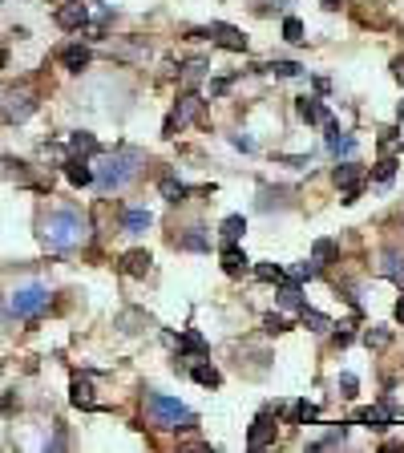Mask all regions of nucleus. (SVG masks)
I'll return each instance as SVG.
<instances>
[{"label":"nucleus","mask_w":404,"mask_h":453,"mask_svg":"<svg viewBox=\"0 0 404 453\" xmlns=\"http://www.w3.org/2000/svg\"><path fill=\"white\" fill-rule=\"evenodd\" d=\"M41 239L49 243L53 251H73L81 243L89 239V219L73 207H61V211H53L41 226Z\"/></svg>","instance_id":"obj_1"},{"label":"nucleus","mask_w":404,"mask_h":453,"mask_svg":"<svg viewBox=\"0 0 404 453\" xmlns=\"http://www.w3.org/2000/svg\"><path fill=\"white\" fill-rule=\"evenodd\" d=\"M138 166H142V150H114V154H105V158H97L93 182L101 190H122L126 182L138 178Z\"/></svg>","instance_id":"obj_2"},{"label":"nucleus","mask_w":404,"mask_h":453,"mask_svg":"<svg viewBox=\"0 0 404 453\" xmlns=\"http://www.w3.org/2000/svg\"><path fill=\"white\" fill-rule=\"evenodd\" d=\"M146 413H150V421L158 429H194L198 425V417L190 413L178 397H166V392H150L146 397Z\"/></svg>","instance_id":"obj_3"},{"label":"nucleus","mask_w":404,"mask_h":453,"mask_svg":"<svg viewBox=\"0 0 404 453\" xmlns=\"http://www.w3.org/2000/svg\"><path fill=\"white\" fill-rule=\"evenodd\" d=\"M53 291L45 288V283H21V288L13 291V300H9V316H16V320H37L45 308H49Z\"/></svg>","instance_id":"obj_4"},{"label":"nucleus","mask_w":404,"mask_h":453,"mask_svg":"<svg viewBox=\"0 0 404 453\" xmlns=\"http://www.w3.org/2000/svg\"><path fill=\"white\" fill-rule=\"evenodd\" d=\"M190 37L215 41V45H223V49H230V53H247V37H243L235 25H223V21H215V25H206V28H194Z\"/></svg>","instance_id":"obj_5"},{"label":"nucleus","mask_w":404,"mask_h":453,"mask_svg":"<svg viewBox=\"0 0 404 453\" xmlns=\"http://www.w3.org/2000/svg\"><path fill=\"white\" fill-rule=\"evenodd\" d=\"M198 113H202V98H198V93H186V98L178 101V110L166 118V138H174V130L186 126V122H194Z\"/></svg>","instance_id":"obj_6"},{"label":"nucleus","mask_w":404,"mask_h":453,"mask_svg":"<svg viewBox=\"0 0 404 453\" xmlns=\"http://www.w3.org/2000/svg\"><path fill=\"white\" fill-rule=\"evenodd\" d=\"M57 25L61 28H85L89 25V4H81V0H65L61 9H57Z\"/></svg>","instance_id":"obj_7"},{"label":"nucleus","mask_w":404,"mask_h":453,"mask_svg":"<svg viewBox=\"0 0 404 453\" xmlns=\"http://www.w3.org/2000/svg\"><path fill=\"white\" fill-rule=\"evenodd\" d=\"M356 421H360V425H372V429H388L392 421H396V413H392V405L384 401V405H368V409H360Z\"/></svg>","instance_id":"obj_8"},{"label":"nucleus","mask_w":404,"mask_h":453,"mask_svg":"<svg viewBox=\"0 0 404 453\" xmlns=\"http://www.w3.org/2000/svg\"><path fill=\"white\" fill-rule=\"evenodd\" d=\"M324 126H328V150L336 154V158H340V154H344V158H352V154H356V138H352V134H344L331 118L324 122Z\"/></svg>","instance_id":"obj_9"},{"label":"nucleus","mask_w":404,"mask_h":453,"mask_svg":"<svg viewBox=\"0 0 404 453\" xmlns=\"http://www.w3.org/2000/svg\"><path fill=\"white\" fill-rule=\"evenodd\" d=\"M247 441H251V449L271 445V441H275V417H271V413L255 417V425H251V433H247Z\"/></svg>","instance_id":"obj_10"},{"label":"nucleus","mask_w":404,"mask_h":453,"mask_svg":"<svg viewBox=\"0 0 404 453\" xmlns=\"http://www.w3.org/2000/svg\"><path fill=\"white\" fill-rule=\"evenodd\" d=\"M65 178H69L73 187H89V182H93V166L85 162V154H73V158H65Z\"/></svg>","instance_id":"obj_11"},{"label":"nucleus","mask_w":404,"mask_h":453,"mask_svg":"<svg viewBox=\"0 0 404 453\" xmlns=\"http://www.w3.org/2000/svg\"><path fill=\"white\" fill-rule=\"evenodd\" d=\"M150 264H154L150 251H142V247H138V251H126V255H122V271H126V276H134V279H146V276H150Z\"/></svg>","instance_id":"obj_12"},{"label":"nucleus","mask_w":404,"mask_h":453,"mask_svg":"<svg viewBox=\"0 0 404 453\" xmlns=\"http://www.w3.org/2000/svg\"><path fill=\"white\" fill-rule=\"evenodd\" d=\"M295 110H299V118L307 122V126H324V122L331 118L328 105H324L319 98H299V105H295Z\"/></svg>","instance_id":"obj_13"},{"label":"nucleus","mask_w":404,"mask_h":453,"mask_svg":"<svg viewBox=\"0 0 404 453\" xmlns=\"http://www.w3.org/2000/svg\"><path fill=\"white\" fill-rule=\"evenodd\" d=\"M122 226H126L129 235H142V231H150L154 226V214L146 211V207H129V211L122 214Z\"/></svg>","instance_id":"obj_14"},{"label":"nucleus","mask_w":404,"mask_h":453,"mask_svg":"<svg viewBox=\"0 0 404 453\" xmlns=\"http://www.w3.org/2000/svg\"><path fill=\"white\" fill-rule=\"evenodd\" d=\"M69 401H73L77 409H97V397H93V385H89L85 377H77L73 385H69Z\"/></svg>","instance_id":"obj_15"},{"label":"nucleus","mask_w":404,"mask_h":453,"mask_svg":"<svg viewBox=\"0 0 404 453\" xmlns=\"http://www.w3.org/2000/svg\"><path fill=\"white\" fill-rule=\"evenodd\" d=\"M33 110H37L33 93H13L9 98V122H25V118H33Z\"/></svg>","instance_id":"obj_16"},{"label":"nucleus","mask_w":404,"mask_h":453,"mask_svg":"<svg viewBox=\"0 0 404 453\" xmlns=\"http://www.w3.org/2000/svg\"><path fill=\"white\" fill-rule=\"evenodd\" d=\"M247 267H251V259H247L235 243H227V247H223V271H227V276H243Z\"/></svg>","instance_id":"obj_17"},{"label":"nucleus","mask_w":404,"mask_h":453,"mask_svg":"<svg viewBox=\"0 0 404 453\" xmlns=\"http://www.w3.org/2000/svg\"><path fill=\"white\" fill-rule=\"evenodd\" d=\"M61 65L69 69V73H81V69L89 65V49H85V45H65V49H61Z\"/></svg>","instance_id":"obj_18"},{"label":"nucleus","mask_w":404,"mask_h":453,"mask_svg":"<svg viewBox=\"0 0 404 453\" xmlns=\"http://www.w3.org/2000/svg\"><path fill=\"white\" fill-rule=\"evenodd\" d=\"M158 190H162V199L174 202V207H178V202H186V194H190V187H186V182H178L174 175H166L162 182H158Z\"/></svg>","instance_id":"obj_19"},{"label":"nucleus","mask_w":404,"mask_h":453,"mask_svg":"<svg viewBox=\"0 0 404 453\" xmlns=\"http://www.w3.org/2000/svg\"><path fill=\"white\" fill-rule=\"evenodd\" d=\"M279 308H287V312H299V308H303L299 283H291V279H283V283H279Z\"/></svg>","instance_id":"obj_20"},{"label":"nucleus","mask_w":404,"mask_h":453,"mask_svg":"<svg viewBox=\"0 0 404 453\" xmlns=\"http://www.w3.org/2000/svg\"><path fill=\"white\" fill-rule=\"evenodd\" d=\"M380 271H384L392 283H400V288H404V255H400V251H384V264H380Z\"/></svg>","instance_id":"obj_21"},{"label":"nucleus","mask_w":404,"mask_h":453,"mask_svg":"<svg viewBox=\"0 0 404 453\" xmlns=\"http://www.w3.org/2000/svg\"><path fill=\"white\" fill-rule=\"evenodd\" d=\"M243 231H247V219H243V214H227V219H223V226H218L223 243H239Z\"/></svg>","instance_id":"obj_22"},{"label":"nucleus","mask_w":404,"mask_h":453,"mask_svg":"<svg viewBox=\"0 0 404 453\" xmlns=\"http://www.w3.org/2000/svg\"><path fill=\"white\" fill-rule=\"evenodd\" d=\"M299 320L307 324V332H328V328H331V320H328V316H324V312H316V308H307V303L299 308Z\"/></svg>","instance_id":"obj_23"},{"label":"nucleus","mask_w":404,"mask_h":453,"mask_svg":"<svg viewBox=\"0 0 404 453\" xmlns=\"http://www.w3.org/2000/svg\"><path fill=\"white\" fill-rule=\"evenodd\" d=\"M69 150L73 154H97V138H93L89 130H77V134H69Z\"/></svg>","instance_id":"obj_24"},{"label":"nucleus","mask_w":404,"mask_h":453,"mask_svg":"<svg viewBox=\"0 0 404 453\" xmlns=\"http://www.w3.org/2000/svg\"><path fill=\"white\" fill-rule=\"evenodd\" d=\"M259 73H275V77H299L303 73V65L295 61H267V65H255Z\"/></svg>","instance_id":"obj_25"},{"label":"nucleus","mask_w":404,"mask_h":453,"mask_svg":"<svg viewBox=\"0 0 404 453\" xmlns=\"http://www.w3.org/2000/svg\"><path fill=\"white\" fill-rule=\"evenodd\" d=\"M190 377L198 380L202 389H218V380H223L215 365H194V368H190Z\"/></svg>","instance_id":"obj_26"},{"label":"nucleus","mask_w":404,"mask_h":453,"mask_svg":"<svg viewBox=\"0 0 404 453\" xmlns=\"http://www.w3.org/2000/svg\"><path fill=\"white\" fill-rule=\"evenodd\" d=\"M331 178H336V187H356V182H360V166H356V162H340L336 170H331Z\"/></svg>","instance_id":"obj_27"},{"label":"nucleus","mask_w":404,"mask_h":453,"mask_svg":"<svg viewBox=\"0 0 404 453\" xmlns=\"http://www.w3.org/2000/svg\"><path fill=\"white\" fill-rule=\"evenodd\" d=\"M396 166H400L396 158H380V162H376V170H372V182H380V187H388L392 178H396Z\"/></svg>","instance_id":"obj_28"},{"label":"nucleus","mask_w":404,"mask_h":453,"mask_svg":"<svg viewBox=\"0 0 404 453\" xmlns=\"http://www.w3.org/2000/svg\"><path fill=\"white\" fill-rule=\"evenodd\" d=\"M336 251H340V247H336V239H316V247H312V259L324 267V264H331V259H336Z\"/></svg>","instance_id":"obj_29"},{"label":"nucleus","mask_w":404,"mask_h":453,"mask_svg":"<svg viewBox=\"0 0 404 453\" xmlns=\"http://www.w3.org/2000/svg\"><path fill=\"white\" fill-rule=\"evenodd\" d=\"M182 247H186V251H206L211 239H206V231H202V226H190L186 235H182Z\"/></svg>","instance_id":"obj_30"},{"label":"nucleus","mask_w":404,"mask_h":453,"mask_svg":"<svg viewBox=\"0 0 404 453\" xmlns=\"http://www.w3.org/2000/svg\"><path fill=\"white\" fill-rule=\"evenodd\" d=\"M182 353H190V356H206V340H202V332H182Z\"/></svg>","instance_id":"obj_31"},{"label":"nucleus","mask_w":404,"mask_h":453,"mask_svg":"<svg viewBox=\"0 0 404 453\" xmlns=\"http://www.w3.org/2000/svg\"><path fill=\"white\" fill-rule=\"evenodd\" d=\"M364 344H368V348H388V344H392V332H388V328H368V332H364Z\"/></svg>","instance_id":"obj_32"},{"label":"nucleus","mask_w":404,"mask_h":453,"mask_svg":"<svg viewBox=\"0 0 404 453\" xmlns=\"http://www.w3.org/2000/svg\"><path fill=\"white\" fill-rule=\"evenodd\" d=\"M255 276L263 279V283H283V279H287V271H283L279 264H259V267H255Z\"/></svg>","instance_id":"obj_33"},{"label":"nucleus","mask_w":404,"mask_h":453,"mask_svg":"<svg viewBox=\"0 0 404 453\" xmlns=\"http://www.w3.org/2000/svg\"><path fill=\"white\" fill-rule=\"evenodd\" d=\"M316 276H319V264H316V259H307V264H299L287 279H291V283H307V279H316Z\"/></svg>","instance_id":"obj_34"},{"label":"nucleus","mask_w":404,"mask_h":453,"mask_svg":"<svg viewBox=\"0 0 404 453\" xmlns=\"http://www.w3.org/2000/svg\"><path fill=\"white\" fill-rule=\"evenodd\" d=\"M295 421H299V425H316L319 409H316V405H307V401H299V405H295Z\"/></svg>","instance_id":"obj_35"},{"label":"nucleus","mask_w":404,"mask_h":453,"mask_svg":"<svg viewBox=\"0 0 404 453\" xmlns=\"http://www.w3.org/2000/svg\"><path fill=\"white\" fill-rule=\"evenodd\" d=\"M283 37L295 41V45L303 41V21H299V16H287V21H283Z\"/></svg>","instance_id":"obj_36"},{"label":"nucleus","mask_w":404,"mask_h":453,"mask_svg":"<svg viewBox=\"0 0 404 453\" xmlns=\"http://www.w3.org/2000/svg\"><path fill=\"white\" fill-rule=\"evenodd\" d=\"M0 170H4V175H9V178H21V182H25V178H28L25 162H16V158H4V162H0Z\"/></svg>","instance_id":"obj_37"},{"label":"nucleus","mask_w":404,"mask_h":453,"mask_svg":"<svg viewBox=\"0 0 404 453\" xmlns=\"http://www.w3.org/2000/svg\"><path fill=\"white\" fill-rule=\"evenodd\" d=\"M263 328L275 336V332H287L291 324H287V316H275V312H271V316H263Z\"/></svg>","instance_id":"obj_38"},{"label":"nucleus","mask_w":404,"mask_h":453,"mask_svg":"<svg viewBox=\"0 0 404 453\" xmlns=\"http://www.w3.org/2000/svg\"><path fill=\"white\" fill-rule=\"evenodd\" d=\"M283 4H287V0H255V13H275V9H283Z\"/></svg>","instance_id":"obj_39"},{"label":"nucleus","mask_w":404,"mask_h":453,"mask_svg":"<svg viewBox=\"0 0 404 453\" xmlns=\"http://www.w3.org/2000/svg\"><path fill=\"white\" fill-rule=\"evenodd\" d=\"M340 389H344V397H356V389H360V380H356L352 373H344V377H340Z\"/></svg>","instance_id":"obj_40"},{"label":"nucleus","mask_w":404,"mask_h":453,"mask_svg":"<svg viewBox=\"0 0 404 453\" xmlns=\"http://www.w3.org/2000/svg\"><path fill=\"white\" fill-rule=\"evenodd\" d=\"M182 73H186V81H194V77L206 73V61H186V69H182Z\"/></svg>","instance_id":"obj_41"},{"label":"nucleus","mask_w":404,"mask_h":453,"mask_svg":"<svg viewBox=\"0 0 404 453\" xmlns=\"http://www.w3.org/2000/svg\"><path fill=\"white\" fill-rule=\"evenodd\" d=\"M230 142H235V150H247V154L255 150V142L247 138V134H235V138H230Z\"/></svg>","instance_id":"obj_42"},{"label":"nucleus","mask_w":404,"mask_h":453,"mask_svg":"<svg viewBox=\"0 0 404 453\" xmlns=\"http://www.w3.org/2000/svg\"><path fill=\"white\" fill-rule=\"evenodd\" d=\"M331 340H336V348H348V344H352V332H344V328H340Z\"/></svg>","instance_id":"obj_43"},{"label":"nucleus","mask_w":404,"mask_h":453,"mask_svg":"<svg viewBox=\"0 0 404 453\" xmlns=\"http://www.w3.org/2000/svg\"><path fill=\"white\" fill-rule=\"evenodd\" d=\"M360 199V182H356V187H344V202H356Z\"/></svg>","instance_id":"obj_44"},{"label":"nucleus","mask_w":404,"mask_h":453,"mask_svg":"<svg viewBox=\"0 0 404 453\" xmlns=\"http://www.w3.org/2000/svg\"><path fill=\"white\" fill-rule=\"evenodd\" d=\"M392 142H396V130H384V134H380V146H384V150H388Z\"/></svg>","instance_id":"obj_45"},{"label":"nucleus","mask_w":404,"mask_h":453,"mask_svg":"<svg viewBox=\"0 0 404 453\" xmlns=\"http://www.w3.org/2000/svg\"><path fill=\"white\" fill-rule=\"evenodd\" d=\"M392 73H396V77L404 81V57H396V61H392Z\"/></svg>","instance_id":"obj_46"},{"label":"nucleus","mask_w":404,"mask_h":453,"mask_svg":"<svg viewBox=\"0 0 404 453\" xmlns=\"http://www.w3.org/2000/svg\"><path fill=\"white\" fill-rule=\"evenodd\" d=\"M396 320H400V324H404V296H400V300H396Z\"/></svg>","instance_id":"obj_47"},{"label":"nucleus","mask_w":404,"mask_h":453,"mask_svg":"<svg viewBox=\"0 0 404 453\" xmlns=\"http://www.w3.org/2000/svg\"><path fill=\"white\" fill-rule=\"evenodd\" d=\"M324 9H340V0H324Z\"/></svg>","instance_id":"obj_48"},{"label":"nucleus","mask_w":404,"mask_h":453,"mask_svg":"<svg viewBox=\"0 0 404 453\" xmlns=\"http://www.w3.org/2000/svg\"><path fill=\"white\" fill-rule=\"evenodd\" d=\"M0 69H4V49H0Z\"/></svg>","instance_id":"obj_49"},{"label":"nucleus","mask_w":404,"mask_h":453,"mask_svg":"<svg viewBox=\"0 0 404 453\" xmlns=\"http://www.w3.org/2000/svg\"><path fill=\"white\" fill-rule=\"evenodd\" d=\"M400 118H404V101H400Z\"/></svg>","instance_id":"obj_50"}]
</instances>
